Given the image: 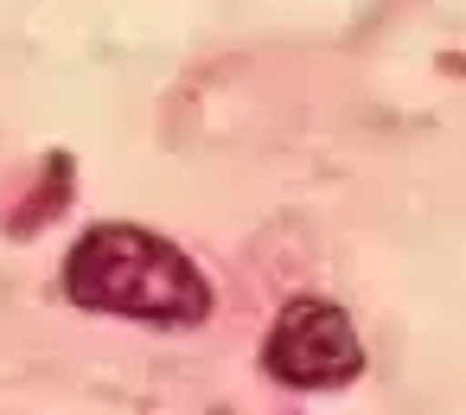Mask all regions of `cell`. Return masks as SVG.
Returning a JSON list of instances; mask_svg holds the SVG:
<instances>
[{"mask_svg":"<svg viewBox=\"0 0 466 415\" xmlns=\"http://www.w3.org/2000/svg\"><path fill=\"white\" fill-rule=\"evenodd\" d=\"M262 370L281 390H345L364 377V345L345 319V307L332 300H288L262 339Z\"/></svg>","mask_w":466,"mask_h":415,"instance_id":"7a4b0ae2","label":"cell"},{"mask_svg":"<svg viewBox=\"0 0 466 415\" xmlns=\"http://www.w3.org/2000/svg\"><path fill=\"white\" fill-rule=\"evenodd\" d=\"M65 179H71V160H65V154H52V160H46V192H39L26 211H14V218H7V230H14V237H26L33 224H46V218L71 198V186H65Z\"/></svg>","mask_w":466,"mask_h":415,"instance_id":"3957f363","label":"cell"},{"mask_svg":"<svg viewBox=\"0 0 466 415\" xmlns=\"http://www.w3.org/2000/svg\"><path fill=\"white\" fill-rule=\"evenodd\" d=\"M65 294L90 313L147 326H198L211 313V281L192 256L141 224H90L65 256Z\"/></svg>","mask_w":466,"mask_h":415,"instance_id":"6da1fadb","label":"cell"}]
</instances>
